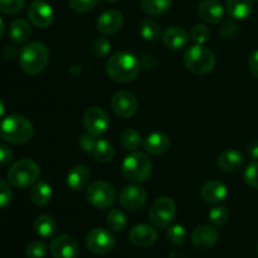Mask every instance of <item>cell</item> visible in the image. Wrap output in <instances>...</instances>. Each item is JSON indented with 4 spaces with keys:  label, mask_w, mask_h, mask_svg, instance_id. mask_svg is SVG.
Segmentation results:
<instances>
[{
    "label": "cell",
    "mask_w": 258,
    "mask_h": 258,
    "mask_svg": "<svg viewBox=\"0 0 258 258\" xmlns=\"http://www.w3.org/2000/svg\"><path fill=\"white\" fill-rule=\"evenodd\" d=\"M173 0H141V8L146 14L159 17L170 9Z\"/></svg>",
    "instance_id": "cell-28"
},
{
    "label": "cell",
    "mask_w": 258,
    "mask_h": 258,
    "mask_svg": "<svg viewBox=\"0 0 258 258\" xmlns=\"http://www.w3.org/2000/svg\"><path fill=\"white\" fill-rule=\"evenodd\" d=\"M86 199L95 208L107 209L116 202V191L113 186L106 181H93L86 190Z\"/></svg>",
    "instance_id": "cell-7"
},
{
    "label": "cell",
    "mask_w": 258,
    "mask_h": 258,
    "mask_svg": "<svg viewBox=\"0 0 258 258\" xmlns=\"http://www.w3.org/2000/svg\"><path fill=\"white\" fill-rule=\"evenodd\" d=\"M227 188L222 181L218 180H209L202 188L201 194L202 198L207 202V203L216 204L219 202L224 201L227 197Z\"/></svg>",
    "instance_id": "cell-20"
},
{
    "label": "cell",
    "mask_w": 258,
    "mask_h": 258,
    "mask_svg": "<svg viewBox=\"0 0 258 258\" xmlns=\"http://www.w3.org/2000/svg\"><path fill=\"white\" fill-rule=\"evenodd\" d=\"M49 251L54 258H77L80 254V247L73 237L60 234L53 239Z\"/></svg>",
    "instance_id": "cell-12"
},
{
    "label": "cell",
    "mask_w": 258,
    "mask_h": 258,
    "mask_svg": "<svg viewBox=\"0 0 258 258\" xmlns=\"http://www.w3.org/2000/svg\"><path fill=\"white\" fill-rule=\"evenodd\" d=\"M219 32L223 35V38H226V39H232V38L236 37L237 33H238V24H237L233 19L226 20V22L222 24Z\"/></svg>",
    "instance_id": "cell-42"
},
{
    "label": "cell",
    "mask_w": 258,
    "mask_h": 258,
    "mask_svg": "<svg viewBox=\"0 0 258 258\" xmlns=\"http://www.w3.org/2000/svg\"><path fill=\"white\" fill-rule=\"evenodd\" d=\"M184 64L190 72L206 75L216 66V57L208 48L202 44H196L188 48L184 53Z\"/></svg>",
    "instance_id": "cell-6"
},
{
    "label": "cell",
    "mask_w": 258,
    "mask_h": 258,
    "mask_svg": "<svg viewBox=\"0 0 258 258\" xmlns=\"http://www.w3.org/2000/svg\"><path fill=\"white\" fill-rule=\"evenodd\" d=\"M111 49V43L107 38L98 37L92 44V52L97 58L106 57Z\"/></svg>",
    "instance_id": "cell-37"
},
{
    "label": "cell",
    "mask_w": 258,
    "mask_h": 258,
    "mask_svg": "<svg viewBox=\"0 0 258 258\" xmlns=\"http://www.w3.org/2000/svg\"><path fill=\"white\" fill-rule=\"evenodd\" d=\"M219 238L218 231L212 226H201L194 229L191 242L194 247L201 251H208L217 244Z\"/></svg>",
    "instance_id": "cell-15"
},
{
    "label": "cell",
    "mask_w": 258,
    "mask_h": 258,
    "mask_svg": "<svg viewBox=\"0 0 258 258\" xmlns=\"http://www.w3.org/2000/svg\"><path fill=\"white\" fill-rule=\"evenodd\" d=\"M150 219L156 228H166L174 221L176 214V206L173 199L168 197L158 198L150 208Z\"/></svg>",
    "instance_id": "cell-8"
},
{
    "label": "cell",
    "mask_w": 258,
    "mask_h": 258,
    "mask_svg": "<svg viewBox=\"0 0 258 258\" xmlns=\"http://www.w3.org/2000/svg\"><path fill=\"white\" fill-rule=\"evenodd\" d=\"M244 180L251 188L258 189V161H254L247 166L244 171Z\"/></svg>",
    "instance_id": "cell-40"
},
{
    "label": "cell",
    "mask_w": 258,
    "mask_h": 258,
    "mask_svg": "<svg viewBox=\"0 0 258 258\" xmlns=\"http://www.w3.org/2000/svg\"><path fill=\"white\" fill-rule=\"evenodd\" d=\"M116 239L110 231L105 228H95L87 234L86 246L92 253L106 254L115 248Z\"/></svg>",
    "instance_id": "cell-9"
},
{
    "label": "cell",
    "mask_w": 258,
    "mask_h": 258,
    "mask_svg": "<svg viewBox=\"0 0 258 258\" xmlns=\"http://www.w3.org/2000/svg\"><path fill=\"white\" fill-rule=\"evenodd\" d=\"M146 199H148V193L143 186L139 185L125 186L118 196L120 204L128 211L140 209L146 203Z\"/></svg>",
    "instance_id": "cell-13"
},
{
    "label": "cell",
    "mask_w": 258,
    "mask_h": 258,
    "mask_svg": "<svg viewBox=\"0 0 258 258\" xmlns=\"http://www.w3.org/2000/svg\"><path fill=\"white\" fill-rule=\"evenodd\" d=\"M111 106L116 115L121 117H131L138 110V100L128 91H120L115 93L111 100Z\"/></svg>",
    "instance_id": "cell-14"
},
{
    "label": "cell",
    "mask_w": 258,
    "mask_h": 258,
    "mask_svg": "<svg viewBox=\"0 0 258 258\" xmlns=\"http://www.w3.org/2000/svg\"><path fill=\"white\" fill-rule=\"evenodd\" d=\"M248 67L252 75H253L256 78H258V49L256 52H253V54L249 57Z\"/></svg>",
    "instance_id": "cell-45"
},
{
    "label": "cell",
    "mask_w": 258,
    "mask_h": 258,
    "mask_svg": "<svg viewBox=\"0 0 258 258\" xmlns=\"http://www.w3.org/2000/svg\"><path fill=\"white\" fill-rule=\"evenodd\" d=\"M140 34L148 42H156L160 38V27L151 19H145L141 23Z\"/></svg>",
    "instance_id": "cell-32"
},
{
    "label": "cell",
    "mask_w": 258,
    "mask_h": 258,
    "mask_svg": "<svg viewBox=\"0 0 258 258\" xmlns=\"http://www.w3.org/2000/svg\"><path fill=\"white\" fill-rule=\"evenodd\" d=\"M4 32H5V24H4V20L2 19V17H0V38L4 35Z\"/></svg>",
    "instance_id": "cell-47"
},
{
    "label": "cell",
    "mask_w": 258,
    "mask_h": 258,
    "mask_svg": "<svg viewBox=\"0 0 258 258\" xmlns=\"http://www.w3.org/2000/svg\"><path fill=\"white\" fill-rule=\"evenodd\" d=\"M198 14L204 22L217 24L224 17V9L218 0H203L198 7Z\"/></svg>",
    "instance_id": "cell-18"
},
{
    "label": "cell",
    "mask_w": 258,
    "mask_h": 258,
    "mask_svg": "<svg viewBox=\"0 0 258 258\" xmlns=\"http://www.w3.org/2000/svg\"><path fill=\"white\" fill-rule=\"evenodd\" d=\"M33 134L32 122L24 116L10 115L0 122V138L7 143L22 145L32 139Z\"/></svg>",
    "instance_id": "cell-2"
},
{
    "label": "cell",
    "mask_w": 258,
    "mask_h": 258,
    "mask_svg": "<svg viewBox=\"0 0 258 258\" xmlns=\"http://www.w3.org/2000/svg\"><path fill=\"white\" fill-rule=\"evenodd\" d=\"M170 146V139L164 133H153L144 141V148L151 155H160Z\"/></svg>",
    "instance_id": "cell-22"
},
{
    "label": "cell",
    "mask_w": 258,
    "mask_h": 258,
    "mask_svg": "<svg viewBox=\"0 0 258 258\" xmlns=\"http://www.w3.org/2000/svg\"><path fill=\"white\" fill-rule=\"evenodd\" d=\"M209 221L213 226L221 227L223 224H226L229 219V211L226 208V207H214L208 214Z\"/></svg>",
    "instance_id": "cell-34"
},
{
    "label": "cell",
    "mask_w": 258,
    "mask_h": 258,
    "mask_svg": "<svg viewBox=\"0 0 258 258\" xmlns=\"http://www.w3.org/2000/svg\"><path fill=\"white\" fill-rule=\"evenodd\" d=\"M90 178H91V173L86 166L76 165L68 171L67 185L75 191L82 190V189H85L86 186H87L88 181H90Z\"/></svg>",
    "instance_id": "cell-21"
},
{
    "label": "cell",
    "mask_w": 258,
    "mask_h": 258,
    "mask_svg": "<svg viewBox=\"0 0 258 258\" xmlns=\"http://www.w3.org/2000/svg\"><path fill=\"white\" fill-rule=\"evenodd\" d=\"M70 7L77 13H87L95 9L98 4V0H68Z\"/></svg>",
    "instance_id": "cell-38"
},
{
    "label": "cell",
    "mask_w": 258,
    "mask_h": 258,
    "mask_svg": "<svg viewBox=\"0 0 258 258\" xmlns=\"http://www.w3.org/2000/svg\"><path fill=\"white\" fill-rule=\"evenodd\" d=\"M257 2H258V0H257Z\"/></svg>",
    "instance_id": "cell-51"
},
{
    "label": "cell",
    "mask_w": 258,
    "mask_h": 258,
    "mask_svg": "<svg viewBox=\"0 0 258 258\" xmlns=\"http://www.w3.org/2000/svg\"><path fill=\"white\" fill-rule=\"evenodd\" d=\"M106 2H111V3H115V2H118V0H106Z\"/></svg>",
    "instance_id": "cell-49"
},
{
    "label": "cell",
    "mask_w": 258,
    "mask_h": 258,
    "mask_svg": "<svg viewBox=\"0 0 258 258\" xmlns=\"http://www.w3.org/2000/svg\"><path fill=\"white\" fill-rule=\"evenodd\" d=\"M96 140L95 136H92L91 134H86L82 135L80 139V146L86 151V153H92L93 149H95Z\"/></svg>",
    "instance_id": "cell-43"
},
{
    "label": "cell",
    "mask_w": 258,
    "mask_h": 258,
    "mask_svg": "<svg viewBox=\"0 0 258 258\" xmlns=\"http://www.w3.org/2000/svg\"><path fill=\"white\" fill-rule=\"evenodd\" d=\"M40 176V169L35 161L23 159L17 161L8 171V180L15 188H28L37 183Z\"/></svg>",
    "instance_id": "cell-5"
},
{
    "label": "cell",
    "mask_w": 258,
    "mask_h": 258,
    "mask_svg": "<svg viewBox=\"0 0 258 258\" xmlns=\"http://www.w3.org/2000/svg\"><path fill=\"white\" fill-rule=\"evenodd\" d=\"M217 164L224 171H236L243 165V156L237 150H224L222 151L217 159Z\"/></svg>",
    "instance_id": "cell-23"
},
{
    "label": "cell",
    "mask_w": 258,
    "mask_h": 258,
    "mask_svg": "<svg viewBox=\"0 0 258 258\" xmlns=\"http://www.w3.org/2000/svg\"><path fill=\"white\" fill-rule=\"evenodd\" d=\"M13 151L9 146L0 145V166H5L13 160Z\"/></svg>",
    "instance_id": "cell-44"
},
{
    "label": "cell",
    "mask_w": 258,
    "mask_h": 258,
    "mask_svg": "<svg viewBox=\"0 0 258 258\" xmlns=\"http://www.w3.org/2000/svg\"><path fill=\"white\" fill-rule=\"evenodd\" d=\"M27 14L30 23L42 29L49 27L54 18V12H53L52 7L42 0H35V2L30 3Z\"/></svg>",
    "instance_id": "cell-11"
},
{
    "label": "cell",
    "mask_w": 258,
    "mask_h": 258,
    "mask_svg": "<svg viewBox=\"0 0 258 258\" xmlns=\"http://www.w3.org/2000/svg\"><path fill=\"white\" fill-rule=\"evenodd\" d=\"M4 112H5V105H4V102H3L2 98H0V118L3 117Z\"/></svg>",
    "instance_id": "cell-48"
},
{
    "label": "cell",
    "mask_w": 258,
    "mask_h": 258,
    "mask_svg": "<svg viewBox=\"0 0 258 258\" xmlns=\"http://www.w3.org/2000/svg\"><path fill=\"white\" fill-rule=\"evenodd\" d=\"M168 241L174 246H181L186 241V231L180 224H174L166 232Z\"/></svg>",
    "instance_id": "cell-33"
},
{
    "label": "cell",
    "mask_w": 258,
    "mask_h": 258,
    "mask_svg": "<svg viewBox=\"0 0 258 258\" xmlns=\"http://www.w3.org/2000/svg\"><path fill=\"white\" fill-rule=\"evenodd\" d=\"M257 253H258V244H257Z\"/></svg>",
    "instance_id": "cell-50"
},
{
    "label": "cell",
    "mask_w": 258,
    "mask_h": 258,
    "mask_svg": "<svg viewBox=\"0 0 258 258\" xmlns=\"http://www.w3.org/2000/svg\"><path fill=\"white\" fill-rule=\"evenodd\" d=\"M49 60V52L44 44L32 42L25 45L19 54V63L22 70L28 75H38L43 72Z\"/></svg>",
    "instance_id": "cell-3"
},
{
    "label": "cell",
    "mask_w": 258,
    "mask_h": 258,
    "mask_svg": "<svg viewBox=\"0 0 258 258\" xmlns=\"http://www.w3.org/2000/svg\"><path fill=\"white\" fill-rule=\"evenodd\" d=\"M9 34L13 42L18 43V44H23V43L29 39L30 34H32L29 23L24 19H15L10 24Z\"/></svg>",
    "instance_id": "cell-26"
},
{
    "label": "cell",
    "mask_w": 258,
    "mask_h": 258,
    "mask_svg": "<svg viewBox=\"0 0 258 258\" xmlns=\"http://www.w3.org/2000/svg\"><path fill=\"white\" fill-rule=\"evenodd\" d=\"M121 145L127 151H136L141 144V135L135 128H126L121 134Z\"/></svg>",
    "instance_id": "cell-30"
},
{
    "label": "cell",
    "mask_w": 258,
    "mask_h": 258,
    "mask_svg": "<svg viewBox=\"0 0 258 258\" xmlns=\"http://www.w3.org/2000/svg\"><path fill=\"white\" fill-rule=\"evenodd\" d=\"M151 169L153 164L145 154L133 151L123 160L121 165V173L126 180L131 183H141L150 176Z\"/></svg>",
    "instance_id": "cell-4"
},
{
    "label": "cell",
    "mask_w": 258,
    "mask_h": 258,
    "mask_svg": "<svg viewBox=\"0 0 258 258\" xmlns=\"http://www.w3.org/2000/svg\"><path fill=\"white\" fill-rule=\"evenodd\" d=\"M108 228L113 232H121L127 226V218L120 209H112L106 219Z\"/></svg>",
    "instance_id": "cell-31"
},
{
    "label": "cell",
    "mask_w": 258,
    "mask_h": 258,
    "mask_svg": "<svg viewBox=\"0 0 258 258\" xmlns=\"http://www.w3.org/2000/svg\"><path fill=\"white\" fill-rule=\"evenodd\" d=\"M123 17L118 10H107L102 13L97 19V29L103 35H113L121 29Z\"/></svg>",
    "instance_id": "cell-17"
},
{
    "label": "cell",
    "mask_w": 258,
    "mask_h": 258,
    "mask_svg": "<svg viewBox=\"0 0 258 258\" xmlns=\"http://www.w3.org/2000/svg\"><path fill=\"white\" fill-rule=\"evenodd\" d=\"M52 198V186L45 181H39L30 189V201L35 206H45Z\"/></svg>",
    "instance_id": "cell-27"
},
{
    "label": "cell",
    "mask_w": 258,
    "mask_h": 258,
    "mask_svg": "<svg viewBox=\"0 0 258 258\" xmlns=\"http://www.w3.org/2000/svg\"><path fill=\"white\" fill-rule=\"evenodd\" d=\"M227 10L234 19H246L253 9L252 0H226Z\"/></svg>",
    "instance_id": "cell-24"
},
{
    "label": "cell",
    "mask_w": 258,
    "mask_h": 258,
    "mask_svg": "<svg viewBox=\"0 0 258 258\" xmlns=\"http://www.w3.org/2000/svg\"><path fill=\"white\" fill-rule=\"evenodd\" d=\"M163 42L169 49L179 50L185 47L189 42V34L181 27H169L163 35Z\"/></svg>",
    "instance_id": "cell-19"
},
{
    "label": "cell",
    "mask_w": 258,
    "mask_h": 258,
    "mask_svg": "<svg viewBox=\"0 0 258 258\" xmlns=\"http://www.w3.org/2000/svg\"><path fill=\"white\" fill-rule=\"evenodd\" d=\"M248 154L252 159L258 160V141H252L248 145Z\"/></svg>",
    "instance_id": "cell-46"
},
{
    "label": "cell",
    "mask_w": 258,
    "mask_h": 258,
    "mask_svg": "<svg viewBox=\"0 0 258 258\" xmlns=\"http://www.w3.org/2000/svg\"><path fill=\"white\" fill-rule=\"evenodd\" d=\"M48 248L43 242L34 241L29 243L25 249V256L27 258H44L47 256Z\"/></svg>",
    "instance_id": "cell-35"
},
{
    "label": "cell",
    "mask_w": 258,
    "mask_h": 258,
    "mask_svg": "<svg viewBox=\"0 0 258 258\" xmlns=\"http://www.w3.org/2000/svg\"><path fill=\"white\" fill-rule=\"evenodd\" d=\"M209 35H211V32H209L208 27L204 24H197L191 29V39L197 44H203V43H206L209 39Z\"/></svg>",
    "instance_id": "cell-39"
},
{
    "label": "cell",
    "mask_w": 258,
    "mask_h": 258,
    "mask_svg": "<svg viewBox=\"0 0 258 258\" xmlns=\"http://www.w3.org/2000/svg\"><path fill=\"white\" fill-rule=\"evenodd\" d=\"M83 125L88 134L92 136H101L107 131L110 118L107 113L100 107H90L83 116Z\"/></svg>",
    "instance_id": "cell-10"
},
{
    "label": "cell",
    "mask_w": 258,
    "mask_h": 258,
    "mask_svg": "<svg viewBox=\"0 0 258 258\" xmlns=\"http://www.w3.org/2000/svg\"><path fill=\"white\" fill-rule=\"evenodd\" d=\"M158 238V232L154 227L148 226V224H138L133 227L128 233V239L135 247L145 248L150 247L151 244L155 243Z\"/></svg>",
    "instance_id": "cell-16"
},
{
    "label": "cell",
    "mask_w": 258,
    "mask_h": 258,
    "mask_svg": "<svg viewBox=\"0 0 258 258\" xmlns=\"http://www.w3.org/2000/svg\"><path fill=\"white\" fill-rule=\"evenodd\" d=\"M92 154L96 160L100 161V163H108V161H111L113 159L115 149H113V146L107 140L100 139V140H96V145Z\"/></svg>",
    "instance_id": "cell-29"
},
{
    "label": "cell",
    "mask_w": 258,
    "mask_h": 258,
    "mask_svg": "<svg viewBox=\"0 0 258 258\" xmlns=\"http://www.w3.org/2000/svg\"><path fill=\"white\" fill-rule=\"evenodd\" d=\"M13 201V191L9 184L0 179V208H5Z\"/></svg>",
    "instance_id": "cell-41"
},
{
    "label": "cell",
    "mask_w": 258,
    "mask_h": 258,
    "mask_svg": "<svg viewBox=\"0 0 258 258\" xmlns=\"http://www.w3.org/2000/svg\"><path fill=\"white\" fill-rule=\"evenodd\" d=\"M141 71V63L135 54L128 52H117L108 58L106 72L116 82H130L135 80Z\"/></svg>",
    "instance_id": "cell-1"
},
{
    "label": "cell",
    "mask_w": 258,
    "mask_h": 258,
    "mask_svg": "<svg viewBox=\"0 0 258 258\" xmlns=\"http://www.w3.org/2000/svg\"><path fill=\"white\" fill-rule=\"evenodd\" d=\"M25 5V0H0V13L15 14L22 12Z\"/></svg>",
    "instance_id": "cell-36"
},
{
    "label": "cell",
    "mask_w": 258,
    "mask_h": 258,
    "mask_svg": "<svg viewBox=\"0 0 258 258\" xmlns=\"http://www.w3.org/2000/svg\"><path fill=\"white\" fill-rule=\"evenodd\" d=\"M35 233L42 238H52L57 233V222L47 214H42L34 222Z\"/></svg>",
    "instance_id": "cell-25"
}]
</instances>
